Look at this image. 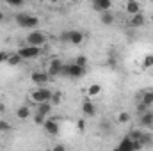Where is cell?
Here are the masks:
<instances>
[{
  "label": "cell",
  "mask_w": 153,
  "mask_h": 151,
  "mask_svg": "<svg viewBox=\"0 0 153 151\" xmlns=\"http://www.w3.org/2000/svg\"><path fill=\"white\" fill-rule=\"evenodd\" d=\"M30 78H32L34 84H38V85H45V84L50 80V75H48V71H34V73L30 75Z\"/></svg>",
  "instance_id": "cell-7"
},
{
  "label": "cell",
  "mask_w": 153,
  "mask_h": 151,
  "mask_svg": "<svg viewBox=\"0 0 153 151\" xmlns=\"http://www.w3.org/2000/svg\"><path fill=\"white\" fill-rule=\"evenodd\" d=\"M2 20H4V14H2V13H0V21H2Z\"/></svg>",
  "instance_id": "cell-37"
},
{
  "label": "cell",
  "mask_w": 153,
  "mask_h": 151,
  "mask_svg": "<svg viewBox=\"0 0 153 151\" xmlns=\"http://www.w3.org/2000/svg\"><path fill=\"white\" fill-rule=\"evenodd\" d=\"M152 21H153V14H152Z\"/></svg>",
  "instance_id": "cell-39"
},
{
  "label": "cell",
  "mask_w": 153,
  "mask_h": 151,
  "mask_svg": "<svg viewBox=\"0 0 153 151\" xmlns=\"http://www.w3.org/2000/svg\"><path fill=\"white\" fill-rule=\"evenodd\" d=\"M143 68H153V55H146L144 59H143Z\"/></svg>",
  "instance_id": "cell-24"
},
{
  "label": "cell",
  "mask_w": 153,
  "mask_h": 151,
  "mask_svg": "<svg viewBox=\"0 0 153 151\" xmlns=\"http://www.w3.org/2000/svg\"><path fill=\"white\" fill-rule=\"evenodd\" d=\"M50 2H52V4H57V2H59V0H50Z\"/></svg>",
  "instance_id": "cell-38"
},
{
  "label": "cell",
  "mask_w": 153,
  "mask_h": 151,
  "mask_svg": "<svg viewBox=\"0 0 153 151\" xmlns=\"http://www.w3.org/2000/svg\"><path fill=\"white\" fill-rule=\"evenodd\" d=\"M50 98H52V91H50V89H46V87H39V89H36V91H32V93H30V100H32L34 103L50 101Z\"/></svg>",
  "instance_id": "cell-2"
},
{
  "label": "cell",
  "mask_w": 153,
  "mask_h": 151,
  "mask_svg": "<svg viewBox=\"0 0 153 151\" xmlns=\"http://www.w3.org/2000/svg\"><path fill=\"white\" fill-rule=\"evenodd\" d=\"M139 121H141V124H143V126H153V112H152V110L143 112Z\"/></svg>",
  "instance_id": "cell-15"
},
{
  "label": "cell",
  "mask_w": 153,
  "mask_h": 151,
  "mask_svg": "<svg viewBox=\"0 0 153 151\" xmlns=\"http://www.w3.org/2000/svg\"><path fill=\"white\" fill-rule=\"evenodd\" d=\"M7 130H9V124H7V121L0 119V132H7Z\"/></svg>",
  "instance_id": "cell-30"
},
{
  "label": "cell",
  "mask_w": 153,
  "mask_h": 151,
  "mask_svg": "<svg viewBox=\"0 0 153 151\" xmlns=\"http://www.w3.org/2000/svg\"><path fill=\"white\" fill-rule=\"evenodd\" d=\"M9 5H14V7H20V5H23V0H5Z\"/></svg>",
  "instance_id": "cell-29"
},
{
  "label": "cell",
  "mask_w": 153,
  "mask_h": 151,
  "mask_svg": "<svg viewBox=\"0 0 153 151\" xmlns=\"http://www.w3.org/2000/svg\"><path fill=\"white\" fill-rule=\"evenodd\" d=\"M85 73V68L78 66V64H68V76L70 78H80V76Z\"/></svg>",
  "instance_id": "cell-8"
},
{
  "label": "cell",
  "mask_w": 153,
  "mask_h": 151,
  "mask_svg": "<svg viewBox=\"0 0 153 151\" xmlns=\"http://www.w3.org/2000/svg\"><path fill=\"white\" fill-rule=\"evenodd\" d=\"M84 41V32L80 30H70V43L71 44H80Z\"/></svg>",
  "instance_id": "cell-16"
},
{
  "label": "cell",
  "mask_w": 153,
  "mask_h": 151,
  "mask_svg": "<svg viewBox=\"0 0 153 151\" xmlns=\"http://www.w3.org/2000/svg\"><path fill=\"white\" fill-rule=\"evenodd\" d=\"M53 150L55 151H64V144H57V146H53Z\"/></svg>",
  "instance_id": "cell-35"
},
{
  "label": "cell",
  "mask_w": 153,
  "mask_h": 151,
  "mask_svg": "<svg viewBox=\"0 0 153 151\" xmlns=\"http://www.w3.org/2000/svg\"><path fill=\"white\" fill-rule=\"evenodd\" d=\"M43 128H45V132L50 133V135H57V133H59V124H57L55 121L48 119V117H46V121L43 123Z\"/></svg>",
  "instance_id": "cell-9"
},
{
  "label": "cell",
  "mask_w": 153,
  "mask_h": 151,
  "mask_svg": "<svg viewBox=\"0 0 153 151\" xmlns=\"http://www.w3.org/2000/svg\"><path fill=\"white\" fill-rule=\"evenodd\" d=\"M36 112H41V114H45V115H50V112H52V103H50V101H41V103H38Z\"/></svg>",
  "instance_id": "cell-17"
},
{
  "label": "cell",
  "mask_w": 153,
  "mask_h": 151,
  "mask_svg": "<svg viewBox=\"0 0 153 151\" xmlns=\"http://www.w3.org/2000/svg\"><path fill=\"white\" fill-rule=\"evenodd\" d=\"M117 150L119 151H134L135 148H134V139L128 135V137H125L119 144H117Z\"/></svg>",
  "instance_id": "cell-12"
},
{
  "label": "cell",
  "mask_w": 153,
  "mask_h": 151,
  "mask_svg": "<svg viewBox=\"0 0 153 151\" xmlns=\"http://www.w3.org/2000/svg\"><path fill=\"white\" fill-rule=\"evenodd\" d=\"M27 43L32 44V46H43L46 43V36L43 32H39V30H34V32H30L27 36Z\"/></svg>",
  "instance_id": "cell-4"
},
{
  "label": "cell",
  "mask_w": 153,
  "mask_h": 151,
  "mask_svg": "<svg viewBox=\"0 0 153 151\" xmlns=\"http://www.w3.org/2000/svg\"><path fill=\"white\" fill-rule=\"evenodd\" d=\"M46 117H48V115H45V114H41V112H36V114H34V123L43 126V123L46 121Z\"/></svg>",
  "instance_id": "cell-22"
},
{
  "label": "cell",
  "mask_w": 153,
  "mask_h": 151,
  "mask_svg": "<svg viewBox=\"0 0 153 151\" xmlns=\"http://www.w3.org/2000/svg\"><path fill=\"white\" fill-rule=\"evenodd\" d=\"M75 64L82 66V68H85V66H87V57H84V55H78V57L75 59Z\"/></svg>",
  "instance_id": "cell-25"
},
{
  "label": "cell",
  "mask_w": 153,
  "mask_h": 151,
  "mask_svg": "<svg viewBox=\"0 0 153 151\" xmlns=\"http://www.w3.org/2000/svg\"><path fill=\"white\" fill-rule=\"evenodd\" d=\"M130 121V114L128 112H121L117 115V123H128Z\"/></svg>",
  "instance_id": "cell-26"
},
{
  "label": "cell",
  "mask_w": 153,
  "mask_h": 151,
  "mask_svg": "<svg viewBox=\"0 0 153 151\" xmlns=\"http://www.w3.org/2000/svg\"><path fill=\"white\" fill-rule=\"evenodd\" d=\"M141 101H143L146 107H152V105H153V91H146V93H143Z\"/></svg>",
  "instance_id": "cell-19"
},
{
  "label": "cell",
  "mask_w": 153,
  "mask_h": 151,
  "mask_svg": "<svg viewBox=\"0 0 153 151\" xmlns=\"http://www.w3.org/2000/svg\"><path fill=\"white\" fill-rule=\"evenodd\" d=\"M93 7H94V11L102 13V11L111 9V7H112V2H111V0H93Z\"/></svg>",
  "instance_id": "cell-11"
},
{
  "label": "cell",
  "mask_w": 153,
  "mask_h": 151,
  "mask_svg": "<svg viewBox=\"0 0 153 151\" xmlns=\"http://www.w3.org/2000/svg\"><path fill=\"white\" fill-rule=\"evenodd\" d=\"M22 61H23V57L16 52V53H9V57H7V61H5V62H7L9 66H18Z\"/></svg>",
  "instance_id": "cell-18"
},
{
  "label": "cell",
  "mask_w": 153,
  "mask_h": 151,
  "mask_svg": "<svg viewBox=\"0 0 153 151\" xmlns=\"http://www.w3.org/2000/svg\"><path fill=\"white\" fill-rule=\"evenodd\" d=\"M125 11L132 16L135 13H141V4L137 0H126V5H125Z\"/></svg>",
  "instance_id": "cell-10"
},
{
  "label": "cell",
  "mask_w": 153,
  "mask_h": 151,
  "mask_svg": "<svg viewBox=\"0 0 153 151\" xmlns=\"http://www.w3.org/2000/svg\"><path fill=\"white\" fill-rule=\"evenodd\" d=\"M61 39L66 41V43H70V30H68V32H62V34H61Z\"/></svg>",
  "instance_id": "cell-34"
},
{
  "label": "cell",
  "mask_w": 153,
  "mask_h": 151,
  "mask_svg": "<svg viewBox=\"0 0 153 151\" xmlns=\"http://www.w3.org/2000/svg\"><path fill=\"white\" fill-rule=\"evenodd\" d=\"M76 126H78V130H80V132H84V130H85V121H84V119H78Z\"/></svg>",
  "instance_id": "cell-32"
},
{
  "label": "cell",
  "mask_w": 153,
  "mask_h": 151,
  "mask_svg": "<svg viewBox=\"0 0 153 151\" xmlns=\"http://www.w3.org/2000/svg\"><path fill=\"white\" fill-rule=\"evenodd\" d=\"M73 2H78V0H73Z\"/></svg>",
  "instance_id": "cell-40"
},
{
  "label": "cell",
  "mask_w": 153,
  "mask_h": 151,
  "mask_svg": "<svg viewBox=\"0 0 153 151\" xmlns=\"http://www.w3.org/2000/svg\"><path fill=\"white\" fill-rule=\"evenodd\" d=\"M116 64H117L116 57H109V59H107V62H105V66H107V68H116Z\"/></svg>",
  "instance_id": "cell-28"
},
{
  "label": "cell",
  "mask_w": 153,
  "mask_h": 151,
  "mask_svg": "<svg viewBox=\"0 0 153 151\" xmlns=\"http://www.w3.org/2000/svg\"><path fill=\"white\" fill-rule=\"evenodd\" d=\"M148 109H150V107H146V105H144V103H143V101H141V103H139V105H137V112H139V114L146 112V110H148Z\"/></svg>",
  "instance_id": "cell-31"
},
{
  "label": "cell",
  "mask_w": 153,
  "mask_h": 151,
  "mask_svg": "<svg viewBox=\"0 0 153 151\" xmlns=\"http://www.w3.org/2000/svg\"><path fill=\"white\" fill-rule=\"evenodd\" d=\"M16 115H18L20 119H29V117H30V109L23 105V107H20V109L16 110Z\"/></svg>",
  "instance_id": "cell-20"
},
{
  "label": "cell",
  "mask_w": 153,
  "mask_h": 151,
  "mask_svg": "<svg viewBox=\"0 0 153 151\" xmlns=\"http://www.w3.org/2000/svg\"><path fill=\"white\" fill-rule=\"evenodd\" d=\"M0 112H5V107H4V103H0Z\"/></svg>",
  "instance_id": "cell-36"
},
{
  "label": "cell",
  "mask_w": 153,
  "mask_h": 151,
  "mask_svg": "<svg viewBox=\"0 0 153 151\" xmlns=\"http://www.w3.org/2000/svg\"><path fill=\"white\" fill-rule=\"evenodd\" d=\"M62 61L61 59H52L50 61V64H48V75L50 78H53V76H61V70H62Z\"/></svg>",
  "instance_id": "cell-5"
},
{
  "label": "cell",
  "mask_w": 153,
  "mask_h": 151,
  "mask_svg": "<svg viewBox=\"0 0 153 151\" xmlns=\"http://www.w3.org/2000/svg\"><path fill=\"white\" fill-rule=\"evenodd\" d=\"M61 100H62V93H52V98H50V103H53V105H57V103H61Z\"/></svg>",
  "instance_id": "cell-23"
},
{
  "label": "cell",
  "mask_w": 153,
  "mask_h": 151,
  "mask_svg": "<svg viewBox=\"0 0 153 151\" xmlns=\"http://www.w3.org/2000/svg\"><path fill=\"white\" fill-rule=\"evenodd\" d=\"M16 23L23 29H34L36 25L39 23L38 16H30V14H25V13H20L16 14Z\"/></svg>",
  "instance_id": "cell-1"
},
{
  "label": "cell",
  "mask_w": 153,
  "mask_h": 151,
  "mask_svg": "<svg viewBox=\"0 0 153 151\" xmlns=\"http://www.w3.org/2000/svg\"><path fill=\"white\" fill-rule=\"evenodd\" d=\"M7 57H9V53H7V52H0V64H2V62H5V61H7Z\"/></svg>",
  "instance_id": "cell-33"
},
{
  "label": "cell",
  "mask_w": 153,
  "mask_h": 151,
  "mask_svg": "<svg viewBox=\"0 0 153 151\" xmlns=\"http://www.w3.org/2000/svg\"><path fill=\"white\" fill-rule=\"evenodd\" d=\"M130 137L137 141V139H141V137H143V132H141V130H132V132H130Z\"/></svg>",
  "instance_id": "cell-27"
},
{
  "label": "cell",
  "mask_w": 153,
  "mask_h": 151,
  "mask_svg": "<svg viewBox=\"0 0 153 151\" xmlns=\"http://www.w3.org/2000/svg\"><path fill=\"white\" fill-rule=\"evenodd\" d=\"M18 53H20L23 59H36L39 53H41V48H39V46L29 44V46H22V48L18 50Z\"/></svg>",
  "instance_id": "cell-3"
},
{
  "label": "cell",
  "mask_w": 153,
  "mask_h": 151,
  "mask_svg": "<svg viewBox=\"0 0 153 151\" xmlns=\"http://www.w3.org/2000/svg\"><path fill=\"white\" fill-rule=\"evenodd\" d=\"M100 21L103 23V25H112L114 23V14L107 9V11H102L100 13Z\"/></svg>",
  "instance_id": "cell-13"
},
{
  "label": "cell",
  "mask_w": 153,
  "mask_h": 151,
  "mask_svg": "<svg viewBox=\"0 0 153 151\" xmlns=\"http://www.w3.org/2000/svg\"><path fill=\"white\" fill-rule=\"evenodd\" d=\"M100 93H102V85L100 84H91L89 89H87V94L89 96H98Z\"/></svg>",
  "instance_id": "cell-21"
},
{
  "label": "cell",
  "mask_w": 153,
  "mask_h": 151,
  "mask_svg": "<svg viewBox=\"0 0 153 151\" xmlns=\"http://www.w3.org/2000/svg\"><path fill=\"white\" fill-rule=\"evenodd\" d=\"M144 21H146L144 14H143V13H135V14H132V16H130L128 25H130L132 29H139V27H143V25H144Z\"/></svg>",
  "instance_id": "cell-6"
},
{
  "label": "cell",
  "mask_w": 153,
  "mask_h": 151,
  "mask_svg": "<svg viewBox=\"0 0 153 151\" xmlns=\"http://www.w3.org/2000/svg\"><path fill=\"white\" fill-rule=\"evenodd\" d=\"M82 112L85 114V115H94L96 114V107H94V103L93 101H89V100H85L84 103H82Z\"/></svg>",
  "instance_id": "cell-14"
}]
</instances>
